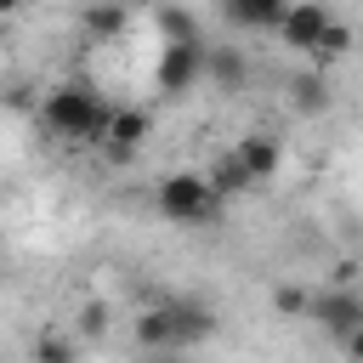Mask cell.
<instances>
[{
  "instance_id": "6da1fadb",
  "label": "cell",
  "mask_w": 363,
  "mask_h": 363,
  "mask_svg": "<svg viewBox=\"0 0 363 363\" xmlns=\"http://www.w3.org/2000/svg\"><path fill=\"white\" fill-rule=\"evenodd\" d=\"M113 102H102L91 85H57L45 102H40V125L51 130V136H68V142H96V147H108V136H113Z\"/></svg>"
},
{
  "instance_id": "7a4b0ae2",
  "label": "cell",
  "mask_w": 363,
  "mask_h": 363,
  "mask_svg": "<svg viewBox=\"0 0 363 363\" xmlns=\"http://www.w3.org/2000/svg\"><path fill=\"white\" fill-rule=\"evenodd\" d=\"M153 204H159V216L164 221H176V227H204L210 216H216V187L199 176V170H176V176H164L159 182V193H153Z\"/></svg>"
},
{
  "instance_id": "3957f363",
  "label": "cell",
  "mask_w": 363,
  "mask_h": 363,
  "mask_svg": "<svg viewBox=\"0 0 363 363\" xmlns=\"http://www.w3.org/2000/svg\"><path fill=\"white\" fill-rule=\"evenodd\" d=\"M306 318H312L323 335H335V340L346 346V340L363 329V295H357L352 284H346V289H340V284H329V289H312V312H306Z\"/></svg>"
},
{
  "instance_id": "277c9868",
  "label": "cell",
  "mask_w": 363,
  "mask_h": 363,
  "mask_svg": "<svg viewBox=\"0 0 363 363\" xmlns=\"http://www.w3.org/2000/svg\"><path fill=\"white\" fill-rule=\"evenodd\" d=\"M329 23H335V11H329L323 0H295L289 17H284V28H278V40H284L289 51H318V40H323Z\"/></svg>"
},
{
  "instance_id": "5b68a950",
  "label": "cell",
  "mask_w": 363,
  "mask_h": 363,
  "mask_svg": "<svg viewBox=\"0 0 363 363\" xmlns=\"http://www.w3.org/2000/svg\"><path fill=\"white\" fill-rule=\"evenodd\" d=\"M204 57H210L204 40H199V45H164V51H159V91H170V96L193 91L199 74H204Z\"/></svg>"
},
{
  "instance_id": "8992f818",
  "label": "cell",
  "mask_w": 363,
  "mask_h": 363,
  "mask_svg": "<svg viewBox=\"0 0 363 363\" xmlns=\"http://www.w3.org/2000/svg\"><path fill=\"white\" fill-rule=\"evenodd\" d=\"M147 130H153L147 108H119V113H113V136H108V147H102V153H108L113 164H130V159H136V147L147 142Z\"/></svg>"
},
{
  "instance_id": "52a82bcc",
  "label": "cell",
  "mask_w": 363,
  "mask_h": 363,
  "mask_svg": "<svg viewBox=\"0 0 363 363\" xmlns=\"http://www.w3.org/2000/svg\"><path fill=\"white\" fill-rule=\"evenodd\" d=\"M238 159L250 164L255 182H272L278 164H284V147H278V136H267V130H244V136H238Z\"/></svg>"
},
{
  "instance_id": "ba28073f",
  "label": "cell",
  "mask_w": 363,
  "mask_h": 363,
  "mask_svg": "<svg viewBox=\"0 0 363 363\" xmlns=\"http://www.w3.org/2000/svg\"><path fill=\"white\" fill-rule=\"evenodd\" d=\"M204 182L216 187V199H238V193H250V187H255V176H250V164L238 159V147L216 153V159H210V170H204Z\"/></svg>"
},
{
  "instance_id": "9c48e42d",
  "label": "cell",
  "mask_w": 363,
  "mask_h": 363,
  "mask_svg": "<svg viewBox=\"0 0 363 363\" xmlns=\"http://www.w3.org/2000/svg\"><path fill=\"white\" fill-rule=\"evenodd\" d=\"M170 323H176V346H199L216 335V312L204 301H170Z\"/></svg>"
},
{
  "instance_id": "30bf717a",
  "label": "cell",
  "mask_w": 363,
  "mask_h": 363,
  "mask_svg": "<svg viewBox=\"0 0 363 363\" xmlns=\"http://www.w3.org/2000/svg\"><path fill=\"white\" fill-rule=\"evenodd\" d=\"M284 17H289V6L284 0H227V23H238V28H284Z\"/></svg>"
},
{
  "instance_id": "8fae6325",
  "label": "cell",
  "mask_w": 363,
  "mask_h": 363,
  "mask_svg": "<svg viewBox=\"0 0 363 363\" xmlns=\"http://www.w3.org/2000/svg\"><path fill=\"white\" fill-rule=\"evenodd\" d=\"M204 74H210L221 91H244V79H250V62H244V51H238V45H210V57H204Z\"/></svg>"
},
{
  "instance_id": "7c38bea8",
  "label": "cell",
  "mask_w": 363,
  "mask_h": 363,
  "mask_svg": "<svg viewBox=\"0 0 363 363\" xmlns=\"http://www.w3.org/2000/svg\"><path fill=\"white\" fill-rule=\"evenodd\" d=\"M136 346H142V352H164V346H176L170 306H147V312H136Z\"/></svg>"
},
{
  "instance_id": "4fadbf2b",
  "label": "cell",
  "mask_w": 363,
  "mask_h": 363,
  "mask_svg": "<svg viewBox=\"0 0 363 363\" xmlns=\"http://www.w3.org/2000/svg\"><path fill=\"white\" fill-rule=\"evenodd\" d=\"M79 28H85L91 40H113V34L130 28V11H125V6H91V11H79Z\"/></svg>"
},
{
  "instance_id": "5bb4252c",
  "label": "cell",
  "mask_w": 363,
  "mask_h": 363,
  "mask_svg": "<svg viewBox=\"0 0 363 363\" xmlns=\"http://www.w3.org/2000/svg\"><path fill=\"white\" fill-rule=\"evenodd\" d=\"M153 23L164 28V45H199V17L193 11H176V6H159Z\"/></svg>"
},
{
  "instance_id": "9a60e30c",
  "label": "cell",
  "mask_w": 363,
  "mask_h": 363,
  "mask_svg": "<svg viewBox=\"0 0 363 363\" xmlns=\"http://www.w3.org/2000/svg\"><path fill=\"white\" fill-rule=\"evenodd\" d=\"M289 102H295V113H323V108H329L323 74H295V79H289Z\"/></svg>"
},
{
  "instance_id": "2e32d148",
  "label": "cell",
  "mask_w": 363,
  "mask_h": 363,
  "mask_svg": "<svg viewBox=\"0 0 363 363\" xmlns=\"http://www.w3.org/2000/svg\"><path fill=\"white\" fill-rule=\"evenodd\" d=\"M28 357H34V363H79V346H74L62 329H40Z\"/></svg>"
},
{
  "instance_id": "e0dca14e",
  "label": "cell",
  "mask_w": 363,
  "mask_h": 363,
  "mask_svg": "<svg viewBox=\"0 0 363 363\" xmlns=\"http://www.w3.org/2000/svg\"><path fill=\"white\" fill-rule=\"evenodd\" d=\"M272 312H278V318H306V312H312V289H301V284H272Z\"/></svg>"
},
{
  "instance_id": "ac0fdd59",
  "label": "cell",
  "mask_w": 363,
  "mask_h": 363,
  "mask_svg": "<svg viewBox=\"0 0 363 363\" xmlns=\"http://www.w3.org/2000/svg\"><path fill=\"white\" fill-rule=\"evenodd\" d=\"M108 323H113L108 301H85V306H79V318H74V329H79L85 340H102V335H108Z\"/></svg>"
},
{
  "instance_id": "d6986e66",
  "label": "cell",
  "mask_w": 363,
  "mask_h": 363,
  "mask_svg": "<svg viewBox=\"0 0 363 363\" xmlns=\"http://www.w3.org/2000/svg\"><path fill=\"white\" fill-rule=\"evenodd\" d=\"M346 51H352V28L335 17V23L323 28V40H318V51H312V57H318V62H329V57H346Z\"/></svg>"
},
{
  "instance_id": "ffe728a7",
  "label": "cell",
  "mask_w": 363,
  "mask_h": 363,
  "mask_svg": "<svg viewBox=\"0 0 363 363\" xmlns=\"http://www.w3.org/2000/svg\"><path fill=\"white\" fill-rule=\"evenodd\" d=\"M346 357H352V363H363V329H357V335L346 340Z\"/></svg>"
}]
</instances>
